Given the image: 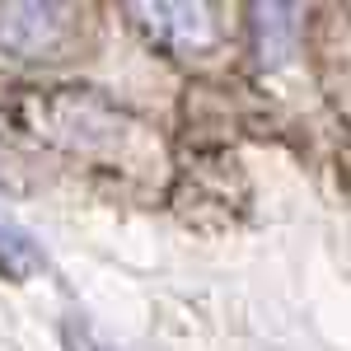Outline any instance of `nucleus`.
<instances>
[{
	"mask_svg": "<svg viewBox=\"0 0 351 351\" xmlns=\"http://www.w3.org/2000/svg\"><path fill=\"white\" fill-rule=\"evenodd\" d=\"M136 14L145 19V28L155 38L173 43V47H206L216 38L206 5H136Z\"/></svg>",
	"mask_w": 351,
	"mask_h": 351,
	"instance_id": "f03ea898",
	"label": "nucleus"
},
{
	"mask_svg": "<svg viewBox=\"0 0 351 351\" xmlns=\"http://www.w3.org/2000/svg\"><path fill=\"white\" fill-rule=\"evenodd\" d=\"M253 14H258L253 28H258V52H263V61L267 66H281L291 56V47H295V10L291 5H258Z\"/></svg>",
	"mask_w": 351,
	"mask_h": 351,
	"instance_id": "7ed1b4c3",
	"label": "nucleus"
},
{
	"mask_svg": "<svg viewBox=\"0 0 351 351\" xmlns=\"http://www.w3.org/2000/svg\"><path fill=\"white\" fill-rule=\"evenodd\" d=\"M66 43L61 5H5L0 10V52L10 56H52Z\"/></svg>",
	"mask_w": 351,
	"mask_h": 351,
	"instance_id": "f257e3e1",
	"label": "nucleus"
},
{
	"mask_svg": "<svg viewBox=\"0 0 351 351\" xmlns=\"http://www.w3.org/2000/svg\"><path fill=\"white\" fill-rule=\"evenodd\" d=\"M38 267H43L38 243L28 239L14 220L0 216V271H5V276H28V271H38Z\"/></svg>",
	"mask_w": 351,
	"mask_h": 351,
	"instance_id": "20e7f679",
	"label": "nucleus"
}]
</instances>
